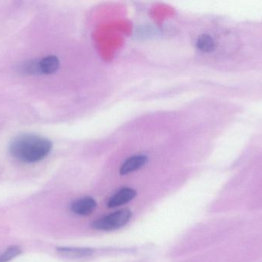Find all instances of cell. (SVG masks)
Here are the masks:
<instances>
[{"label":"cell","instance_id":"6da1fadb","mask_svg":"<svg viewBox=\"0 0 262 262\" xmlns=\"http://www.w3.org/2000/svg\"><path fill=\"white\" fill-rule=\"evenodd\" d=\"M50 140L33 134L18 135L11 142V155L26 163H34L46 158L52 150Z\"/></svg>","mask_w":262,"mask_h":262},{"label":"cell","instance_id":"7a4b0ae2","mask_svg":"<svg viewBox=\"0 0 262 262\" xmlns=\"http://www.w3.org/2000/svg\"><path fill=\"white\" fill-rule=\"evenodd\" d=\"M132 212L129 209H122L113 213L98 218L92 223L95 230L115 231L125 226L130 221Z\"/></svg>","mask_w":262,"mask_h":262},{"label":"cell","instance_id":"3957f363","mask_svg":"<svg viewBox=\"0 0 262 262\" xmlns=\"http://www.w3.org/2000/svg\"><path fill=\"white\" fill-rule=\"evenodd\" d=\"M97 207V203L92 197H84L75 200L71 205V209L75 214L78 215H91L95 210Z\"/></svg>","mask_w":262,"mask_h":262},{"label":"cell","instance_id":"277c9868","mask_svg":"<svg viewBox=\"0 0 262 262\" xmlns=\"http://www.w3.org/2000/svg\"><path fill=\"white\" fill-rule=\"evenodd\" d=\"M136 195H137V192L134 189L127 187L123 188L116 192L115 195H112V198L107 203V206L112 209V208H116L127 204V203L135 198Z\"/></svg>","mask_w":262,"mask_h":262},{"label":"cell","instance_id":"5b68a950","mask_svg":"<svg viewBox=\"0 0 262 262\" xmlns=\"http://www.w3.org/2000/svg\"><path fill=\"white\" fill-rule=\"evenodd\" d=\"M147 157L145 155H134L127 158L120 169V173L121 175H127L130 172H135L141 169L147 163Z\"/></svg>","mask_w":262,"mask_h":262},{"label":"cell","instance_id":"8992f818","mask_svg":"<svg viewBox=\"0 0 262 262\" xmlns=\"http://www.w3.org/2000/svg\"><path fill=\"white\" fill-rule=\"evenodd\" d=\"M57 252L61 256L75 259V258H87L91 256L93 254L94 251L88 248L60 247L57 248Z\"/></svg>","mask_w":262,"mask_h":262},{"label":"cell","instance_id":"52a82bcc","mask_svg":"<svg viewBox=\"0 0 262 262\" xmlns=\"http://www.w3.org/2000/svg\"><path fill=\"white\" fill-rule=\"evenodd\" d=\"M60 62L58 57L50 55L38 60V68L40 74L50 75L58 70L59 68Z\"/></svg>","mask_w":262,"mask_h":262},{"label":"cell","instance_id":"ba28073f","mask_svg":"<svg viewBox=\"0 0 262 262\" xmlns=\"http://www.w3.org/2000/svg\"><path fill=\"white\" fill-rule=\"evenodd\" d=\"M196 47L202 52H210L215 48V43L210 35L203 34L199 37L196 41Z\"/></svg>","mask_w":262,"mask_h":262},{"label":"cell","instance_id":"9c48e42d","mask_svg":"<svg viewBox=\"0 0 262 262\" xmlns=\"http://www.w3.org/2000/svg\"><path fill=\"white\" fill-rule=\"evenodd\" d=\"M21 253V249L18 246H14L8 248L3 253L0 255V262H8L13 259Z\"/></svg>","mask_w":262,"mask_h":262},{"label":"cell","instance_id":"30bf717a","mask_svg":"<svg viewBox=\"0 0 262 262\" xmlns=\"http://www.w3.org/2000/svg\"><path fill=\"white\" fill-rule=\"evenodd\" d=\"M21 69L24 73L29 74V75L40 74L38 60H30L26 62L23 65Z\"/></svg>","mask_w":262,"mask_h":262}]
</instances>
